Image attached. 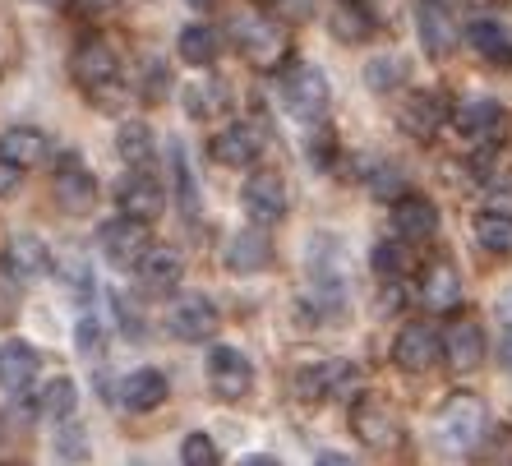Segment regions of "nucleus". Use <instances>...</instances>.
<instances>
[{
    "label": "nucleus",
    "mask_w": 512,
    "mask_h": 466,
    "mask_svg": "<svg viewBox=\"0 0 512 466\" xmlns=\"http://www.w3.org/2000/svg\"><path fill=\"white\" fill-rule=\"evenodd\" d=\"M434 434H439L443 448L453 453H471L480 439H485V402L471 393H453L434 416Z\"/></svg>",
    "instance_id": "obj_1"
},
{
    "label": "nucleus",
    "mask_w": 512,
    "mask_h": 466,
    "mask_svg": "<svg viewBox=\"0 0 512 466\" xmlns=\"http://www.w3.org/2000/svg\"><path fill=\"white\" fill-rule=\"evenodd\" d=\"M277 88H282L286 107L296 111L300 120H314L319 125L323 116H328V102H333V93H328V79H323V70H314L310 60H291L282 70V79H277Z\"/></svg>",
    "instance_id": "obj_2"
},
{
    "label": "nucleus",
    "mask_w": 512,
    "mask_h": 466,
    "mask_svg": "<svg viewBox=\"0 0 512 466\" xmlns=\"http://www.w3.org/2000/svg\"><path fill=\"white\" fill-rule=\"evenodd\" d=\"M70 70H74V84L93 97H107V88L120 84V60L111 51V42H102V37H84L74 47Z\"/></svg>",
    "instance_id": "obj_3"
},
{
    "label": "nucleus",
    "mask_w": 512,
    "mask_h": 466,
    "mask_svg": "<svg viewBox=\"0 0 512 466\" xmlns=\"http://www.w3.org/2000/svg\"><path fill=\"white\" fill-rule=\"evenodd\" d=\"M167 328L176 342H208L217 333V305L203 291H180L167 310Z\"/></svg>",
    "instance_id": "obj_4"
},
{
    "label": "nucleus",
    "mask_w": 512,
    "mask_h": 466,
    "mask_svg": "<svg viewBox=\"0 0 512 466\" xmlns=\"http://www.w3.org/2000/svg\"><path fill=\"white\" fill-rule=\"evenodd\" d=\"M97 245H102V259L111 268H139L143 254L153 250V240H148V227L134 222V217H116L107 227L97 231Z\"/></svg>",
    "instance_id": "obj_5"
},
{
    "label": "nucleus",
    "mask_w": 512,
    "mask_h": 466,
    "mask_svg": "<svg viewBox=\"0 0 512 466\" xmlns=\"http://www.w3.org/2000/svg\"><path fill=\"white\" fill-rule=\"evenodd\" d=\"M203 370H208L213 397H222V402H236V397H245L254 388V365L245 360V351H236V347H213Z\"/></svg>",
    "instance_id": "obj_6"
},
{
    "label": "nucleus",
    "mask_w": 512,
    "mask_h": 466,
    "mask_svg": "<svg viewBox=\"0 0 512 466\" xmlns=\"http://www.w3.org/2000/svg\"><path fill=\"white\" fill-rule=\"evenodd\" d=\"M443 356V337L434 333V323H406L393 337V365L406 374H425L434 370Z\"/></svg>",
    "instance_id": "obj_7"
},
{
    "label": "nucleus",
    "mask_w": 512,
    "mask_h": 466,
    "mask_svg": "<svg viewBox=\"0 0 512 466\" xmlns=\"http://www.w3.org/2000/svg\"><path fill=\"white\" fill-rule=\"evenodd\" d=\"M51 190H56L60 213H70V217L88 213V208L97 204V180L88 176V167H84V162H79L74 153L60 157V167H56V180H51Z\"/></svg>",
    "instance_id": "obj_8"
},
{
    "label": "nucleus",
    "mask_w": 512,
    "mask_h": 466,
    "mask_svg": "<svg viewBox=\"0 0 512 466\" xmlns=\"http://www.w3.org/2000/svg\"><path fill=\"white\" fill-rule=\"evenodd\" d=\"M351 430H356L360 443H370V448H393L397 439H402V430H397V416L388 411V402L383 397H356V407H351Z\"/></svg>",
    "instance_id": "obj_9"
},
{
    "label": "nucleus",
    "mask_w": 512,
    "mask_h": 466,
    "mask_svg": "<svg viewBox=\"0 0 512 466\" xmlns=\"http://www.w3.org/2000/svg\"><path fill=\"white\" fill-rule=\"evenodd\" d=\"M416 33H420L425 56H434V60H443L457 47V19H453V10H448V0H420L416 5Z\"/></svg>",
    "instance_id": "obj_10"
},
{
    "label": "nucleus",
    "mask_w": 512,
    "mask_h": 466,
    "mask_svg": "<svg viewBox=\"0 0 512 466\" xmlns=\"http://www.w3.org/2000/svg\"><path fill=\"white\" fill-rule=\"evenodd\" d=\"M37 374H42V356H37L28 342H19V337L0 342V393L24 397L37 383Z\"/></svg>",
    "instance_id": "obj_11"
},
{
    "label": "nucleus",
    "mask_w": 512,
    "mask_h": 466,
    "mask_svg": "<svg viewBox=\"0 0 512 466\" xmlns=\"http://www.w3.org/2000/svg\"><path fill=\"white\" fill-rule=\"evenodd\" d=\"M167 208V190H162V180L148 176V171H134L125 185H120V213L134 217V222H157Z\"/></svg>",
    "instance_id": "obj_12"
},
{
    "label": "nucleus",
    "mask_w": 512,
    "mask_h": 466,
    "mask_svg": "<svg viewBox=\"0 0 512 466\" xmlns=\"http://www.w3.org/2000/svg\"><path fill=\"white\" fill-rule=\"evenodd\" d=\"M393 227H397V240H406V245L434 240L439 236V208L429 204L425 194H402L393 204Z\"/></svg>",
    "instance_id": "obj_13"
},
{
    "label": "nucleus",
    "mask_w": 512,
    "mask_h": 466,
    "mask_svg": "<svg viewBox=\"0 0 512 466\" xmlns=\"http://www.w3.org/2000/svg\"><path fill=\"white\" fill-rule=\"evenodd\" d=\"M346 383H351V365L346 360H314V365H300L291 388H296L300 402H328Z\"/></svg>",
    "instance_id": "obj_14"
},
{
    "label": "nucleus",
    "mask_w": 512,
    "mask_h": 466,
    "mask_svg": "<svg viewBox=\"0 0 512 466\" xmlns=\"http://www.w3.org/2000/svg\"><path fill=\"white\" fill-rule=\"evenodd\" d=\"M222 263H227V273H240V277L263 273V268L273 263V240L263 236L259 227L236 231V236L227 240V250H222Z\"/></svg>",
    "instance_id": "obj_15"
},
{
    "label": "nucleus",
    "mask_w": 512,
    "mask_h": 466,
    "mask_svg": "<svg viewBox=\"0 0 512 466\" xmlns=\"http://www.w3.org/2000/svg\"><path fill=\"white\" fill-rule=\"evenodd\" d=\"M453 125L471 144H489V139H499V130H503V107L494 97H471V102H462V107L453 111Z\"/></svg>",
    "instance_id": "obj_16"
},
{
    "label": "nucleus",
    "mask_w": 512,
    "mask_h": 466,
    "mask_svg": "<svg viewBox=\"0 0 512 466\" xmlns=\"http://www.w3.org/2000/svg\"><path fill=\"white\" fill-rule=\"evenodd\" d=\"M134 277H139V287L148 291V296H162V291L180 287V277H185V259H180L171 245H153V250L143 254L139 268H134Z\"/></svg>",
    "instance_id": "obj_17"
},
{
    "label": "nucleus",
    "mask_w": 512,
    "mask_h": 466,
    "mask_svg": "<svg viewBox=\"0 0 512 466\" xmlns=\"http://www.w3.org/2000/svg\"><path fill=\"white\" fill-rule=\"evenodd\" d=\"M213 157L222 167H236V171L254 167L263 157V134L254 130V125H245V120H240V125H227V130L213 139Z\"/></svg>",
    "instance_id": "obj_18"
},
{
    "label": "nucleus",
    "mask_w": 512,
    "mask_h": 466,
    "mask_svg": "<svg viewBox=\"0 0 512 466\" xmlns=\"http://www.w3.org/2000/svg\"><path fill=\"white\" fill-rule=\"evenodd\" d=\"M240 204L254 222H282L286 217V185L277 176H250L245 180V190H240Z\"/></svg>",
    "instance_id": "obj_19"
},
{
    "label": "nucleus",
    "mask_w": 512,
    "mask_h": 466,
    "mask_svg": "<svg viewBox=\"0 0 512 466\" xmlns=\"http://www.w3.org/2000/svg\"><path fill=\"white\" fill-rule=\"evenodd\" d=\"M167 374L162 370H134L120 379L116 397H120V407L125 411H157L162 402H167Z\"/></svg>",
    "instance_id": "obj_20"
},
{
    "label": "nucleus",
    "mask_w": 512,
    "mask_h": 466,
    "mask_svg": "<svg viewBox=\"0 0 512 466\" xmlns=\"http://www.w3.org/2000/svg\"><path fill=\"white\" fill-rule=\"evenodd\" d=\"M5 268H10L14 277L33 282V277H42L51 268V250L42 245V236L19 231V236H10V245H5Z\"/></svg>",
    "instance_id": "obj_21"
},
{
    "label": "nucleus",
    "mask_w": 512,
    "mask_h": 466,
    "mask_svg": "<svg viewBox=\"0 0 512 466\" xmlns=\"http://www.w3.org/2000/svg\"><path fill=\"white\" fill-rule=\"evenodd\" d=\"M443 356H448V365L462 374H471L485 360V333H480V323L462 319L448 328V337H443Z\"/></svg>",
    "instance_id": "obj_22"
},
{
    "label": "nucleus",
    "mask_w": 512,
    "mask_h": 466,
    "mask_svg": "<svg viewBox=\"0 0 512 466\" xmlns=\"http://www.w3.org/2000/svg\"><path fill=\"white\" fill-rule=\"evenodd\" d=\"M47 148H51L47 134L28 130V125H14V130L0 134V162H10V167H19V171L37 167V162L47 157Z\"/></svg>",
    "instance_id": "obj_23"
},
{
    "label": "nucleus",
    "mask_w": 512,
    "mask_h": 466,
    "mask_svg": "<svg viewBox=\"0 0 512 466\" xmlns=\"http://www.w3.org/2000/svg\"><path fill=\"white\" fill-rule=\"evenodd\" d=\"M443 120H448V107L439 93H411V102L402 107V130H411L416 139H434Z\"/></svg>",
    "instance_id": "obj_24"
},
{
    "label": "nucleus",
    "mask_w": 512,
    "mask_h": 466,
    "mask_svg": "<svg viewBox=\"0 0 512 466\" xmlns=\"http://www.w3.org/2000/svg\"><path fill=\"white\" fill-rule=\"evenodd\" d=\"M236 42H240V51H245L254 65H277V60L286 56L282 33H277V28H268V24H259V19H245V24H240V33H236Z\"/></svg>",
    "instance_id": "obj_25"
},
{
    "label": "nucleus",
    "mask_w": 512,
    "mask_h": 466,
    "mask_svg": "<svg viewBox=\"0 0 512 466\" xmlns=\"http://www.w3.org/2000/svg\"><path fill=\"white\" fill-rule=\"evenodd\" d=\"M420 300H425L429 310H457L462 305V277H457V268H448V263H434L425 273V282H420Z\"/></svg>",
    "instance_id": "obj_26"
},
{
    "label": "nucleus",
    "mask_w": 512,
    "mask_h": 466,
    "mask_svg": "<svg viewBox=\"0 0 512 466\" xmlns=\"http://www.w3.org/2000/svg\"><path fill=\"white\" fill-rule=\"evenodd\" d=\"M466 42L485 60H494V65H512V33L499 19H471L466 24Z\"/></svg>",
    "instance_id": "obj_27"
},
{
    "label": "nucleus",
    "mask_w": 512,
    "mask_h": 466,
    "mask_svg": "<svg viewBox=\"0 0 512 466\" xmlns=\"http://www.w3.org/2000/svg\"><path fill=\"white\" fill-rule=\"evenodd\" d=\"M116 153L130 171H148L153 167V130L143 120H125L116 130Z\"/></svg>",
    "instance_id": "obj_28"
},
{
    "label": "nucleus",
    "mask_w": 512,
    "mask_h": 466,
    "mask_svg": "<svg viewBox=\"0 0 512 466\" xmlns=\"http://www.w3.org/2000/svg\"><path fill=\"white\" fill-rule=\"evenodd\" d=\"M333 33L342 37V42H365V37L374 33V10L365 5V0H337Z\"/></svg>",
    "instance_id": "obj_29"
},
{
    "label": "nucleus",
    "mask_w": 512,
    "mask_h": 466,
    "mask_svg": "<svg viewBox=\"0 0 512 466\" xmlns=\"http://www.w3.org/2000/svg\"><path fill=\"white\" fill-rule=\"evenodd\" d=\"M176 47H180V60H185V65H213L217 51H222V37H217L208 24H185Z\"/></svg>",
    "instance_id": "obj_30"
},
{
    "label": "nucleus",
    "mask_w": 512,
    "mask_h": 466,
    "mask_svg": "<svg viewBox=\"0 0 512 466\" xmlns=\"http://www.w3.org/2000/svg\"><path fill=\"white\" fill-rule=\"evenodd\" d=\"M476 240L489 254H503L512 259V213H499V208H485L476 217Z\"/></svg>",
    "instance_id": "obj_31"
},
{
    "label": "nucleus",
    "mask_w": 512,
    "mask_h": 466,
    "mask_svg": "<svg viewBox=\"0 0 512 466\" xmlns=\"http://www.w3.org/2000/svg\"><path fill=\"white\" fill-rule=\"evenodd\" d=\"M74 402H79V393H74L70 379H51L47 388H42V416L56 420V425H65V420H74Z\"/></svg>",
    "instance_id": "obj_32"
},
{
    "label": "nucleus",
    "mask_w": 512,
    "mask_h": 466,
    "mask_svg": "<svg viewBox=\"0 0 512 466\" xmlns=\"http://www.w3.org/2000/svg\"><path fill=\"white\" fill-rule=\"evenodd\" d=\"M171 171H176V204H180V213L190 217H199V185H194V171H190V162H185V148H171Z\"/></svg>",
    "instance_id": "obj_33"
},
{
    "label": "nucleus",
    "mask_w": 512,
    "mask_h": 466,
    "mask_svg": "<svg viewBox=\"0 0 512 466\" xmlns=\"http://www.w3.org/2000/svg\"><path fill=\"white\" fill-rule=\"evenodd\" d=\"M370 268L383 277H402L411 273V245L406 240H379L370 250Z\"/></svg>",
    "instance_id": "obj_34"
},
{
    "label": "nucleus",
    "mask_w": 512,
    "mask_h": 466,
    "mask_svg": "<svg viewBox=\"0 0 512 466\" xmlns=\"http://www.w3.org/2000/svg\"><path fill=\"white\" fill-rule=\"evenodd\" d=\"M180 466H222V453H217V443L208 434H185L180 439Z\"/></svg>",
    "instance_id": "obj_35"
},
{
    "label": "nucleus",
    "mask_w": 512,
    "mask_h": 466,
    "mask_svg": "<svg viewBox=\"0 0 512 466\" xmlns=\"http://www.w3.org/2000/svg\"><path fill=\"white\" fill-rule=\"evenodd\" d=\"M56 453H60V462H84V457H88V434H84V425H79V420H65V425H60Z\"/></svg>",
    "instance_id": "obj_36"
},
{
    "label": "nucleus",
    "mask_w": 512,
    "mask_h": 466,
    "mask_svg": "<svg viewBox=\"0 0 512 466\" xmlns=\"http://www.w3.org/2000/svg\"><path fill=\"white\" fill-rule=\"evenodd\" d=\"M365 84L374 88V93H388V88L402 84V70H397V56H379L365 65Z\"/></svg>",
    "instance_id": "obj_37"
},
{
    "label": "nucleus",
    "mask_w": 512,
    "mask_h": 466,
    "mask_svg": "<svg viewBox=\"0 0 512 466\" xmlns=\"http://www.w3.org/2000/svg\"><path fill=\"white\" fill-rule=\"evenodd\" d=\"M268 10H273V19H282V24H305L314 14V0H268Z\"/></svg>",
    "instance_id": "obj_38"
},
{
    "label": "nucleus",
    "mask_w": 512,
    "mask_h": 466,
    "mask_svg": "<svg viewBox=\"0 0 512 466\" xmlns=\"http://www.w3.org/2000/svg\"><path fill=\"white\" fill-rule=\"evenodd\" d=\"M397 180H402V171H397V167H379V171H370V190L379 194V199H393V204H397V199L406 194Z\"/></svg>",
    "instance_id": "obj_39"
},
{
    "label": "nucleus",
    "mask_w": 512,
    "mask_h": 466,
    "mask_svg": "<svg viewBox=\"0 0 512 466\" xmlns=\"http://www.w3.org/2000/svg\"><path fill=\"white\" fill-rule=\"evenodd\" d=\"M74 347L79 351L102 347V323H97V314H84V319H79V328H74Z\"/></svg>",
    "instance_id": "obj_40"
},
{
    "label": "nucleus",
    "mask_w": 512,
    "mask_h": 466,
    "mask_svg": "<svg viewBox=\"0 0 512 466\" xmlns=\"http://www.w3.org/2000/svg\"><path fill=\"white\" fill-rule=\"evenodd\" d=\"M143 93L148 97H162L167 93V65H162V60H148V65H143Z\"/></svg>",
    "instance_id": "obj_41"
},
{
    "label": "nucleus",
    "mask_w": 512,
    "mask_h": 466,
    "mask_svg": "<svg viewBox=\"0 0 512 466\" xmlns=\"http://www.w3.org/2000/svg\"><path fill=\"white\" fill-rule=\"evenodd\" d=\"M116 319H120V328H125V337H130V342H139V337H143V319L134 314L130 300H116Z\"/></svg>",
    "instance_id": "obj_42"
},
{
    "label": "nucleus",
    "mask_w": 512,
    "mask_h": 466,
    "mask_svg": "<svg viewBox=\"0 0 512 466\" xmlns=\"http://www.w3.org/2000/svg\"><path fill=\"white\" fill-rule=\"evenodd\" d=\"M74 10L84 14V19H97V14H111L120 5V0H70Z\"/></svg>",
    "instance_id": "obj_43"
},
{
    "label": "nucleus",
    "mask_w": 512,
    "mask_h": 466,
    "mask_svg": "<svg viewBox=\"0 0 512 466\" xmlns=\"http://www.w3.org/2000/svg\"><path fill=\"white\" fill-rule=\"evenodd\" d=\"M19 176H24L19 167H10V162H0V199H10V194L19 190Z\"/></svg>",
    "instance_id": "obj_44"
},
{
    "label": "nucleus",
    "mask_w": 512,
    "mask_h": 466,
    "mask_svg": "<svg viewBox=\"0 0 512 466\" xmlns=\"http://www.w3.org/2000/svg\"><path fill=\"white\" fill-rule=\"evenodd\" d=\"M499 360H503V370L512 374V328L503 333V342H499Z\"/></svg>",
    "instance_id": "obj_45"
},
{
    "label": "nucleus",
    "mask_w": 512,
    "mask_h": 466,
    "mask_svg": "<svg viewBox=\"0 0 512 466\" xmlns=\"http://www.w3.org/2000/svg\"><path fill=\"white\" fill-rule=\"evenodd\" d=\"M319 466H356V457H346V453H323Z\"/></svg>",
    "instance_id": "obj_46"
},
{
    "label": "nucleus",
    "mask_w": 512,
    "mask_h": 466,
    "mask_svg": "<svg viewBox=\"0 0 512 466\" xmlns=\"http://www.w3.org/2000/svg\"><path fill=\"white\" fill-rule=\"evenodd\" d=\"M240 466H282V462H277L273 453H250V457H245V462H240Z\"/></svg>",
    "instance_id": "obj_47"
},
{
    "label": "nucleus",
    "mask_w": 512,
    "mask_h": 466,
    "mask_svg": "<svg viewBox=\"0 0 512 466\" xmlns=\"http://www.w3.org/2000/svg\"><path fill=\"white\" fill-rule=\"evenodd\" d=\"M185 5H208V0H185Z\"/></svg>",
    "instance_id": "obj_48"
},
{
    "label": "nucleus",
    "mask_w": 512,
    "mask_h": 466,
    "mask_svg": "<svg viewBox=\"0 0 512 466\" xmlns=\"http://www.w3.org/2000/svg\"><path fill=\"white\" fill-rule=\"evenodd\" d=\"M134 466H148V462H134Z\"/></svg>",
    "instance_id": "obj_49"
}]
</instances>
